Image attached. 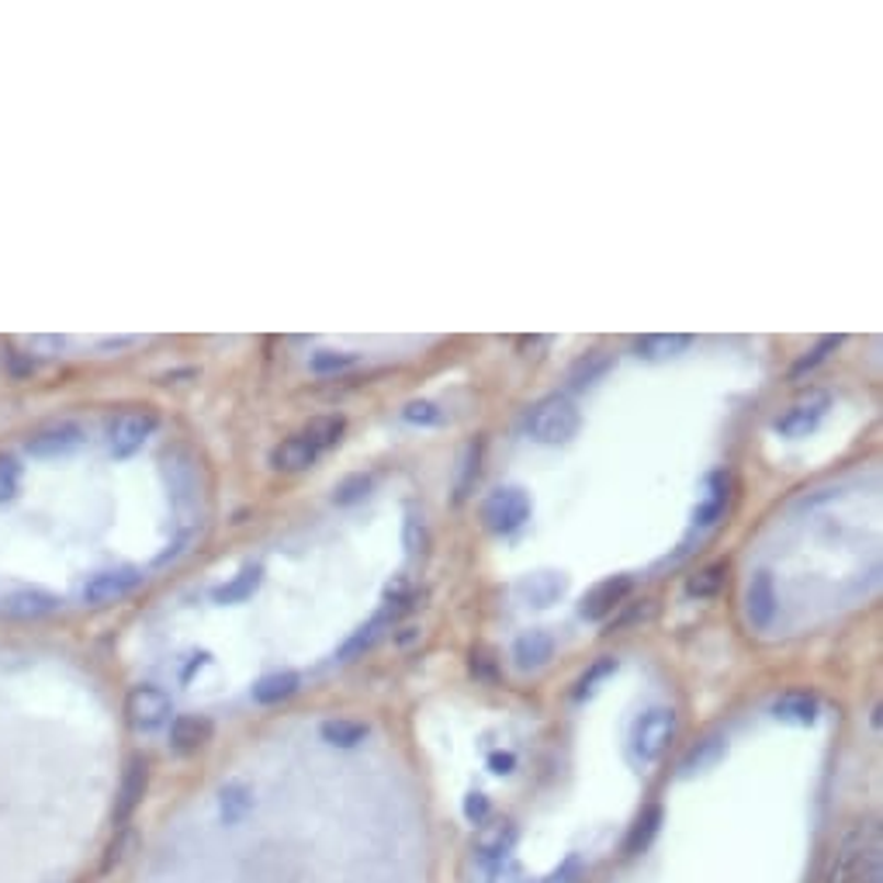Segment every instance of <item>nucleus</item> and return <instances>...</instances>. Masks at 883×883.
Instances as JSON below:
<instances>
[{"label": "nucleus", "instance_id": "22", "mask_svg": "<svg viewBox=\"0 0 883 883\" xmlns=\"http://www.w3.org/2000/svg\"><path fill=\"white\" fill-rule=\"evenodd\" d=\"M371 489V478H364V475H358V478H350V482H343L340 489H337V502H353V499H361L364 493Z\"/></svg>", "mask_w": 883, "mask_h": 883}, {"label": "nucleus", "instance_id": "2", "mask_svg": "<svg viewBox=\"0 0 883 883\" xmlns=\"http://www.w3.org/2000/svg\"><path fill=\"white\" fill-rule=\"evenodd\" d=\"M579 427H582V412L568 395H547V399H541L527 416V433L534 437L537 444H568V440L579 433Z\"/></svg>", "mask_w": 883, "mask_h": 883}, {"label": "nucleus", "instance_id": "9", "mask_svg": "<svg viewBox=\"0 0 883 883\" xmlns=\"http://www.w3.org/2000/svg\"><path fill=\"white\" fill-rule=\"evenodd\" d=\"M260 582H263V565H247V568H239L229 582H223V586H215V589H212V603L229 607V603L250 600V596L260 589Z\"/></svg>", "mask_w": 883, "mask_h": 883}, {"label": "nucleus", "instance_id": "20", "mask_svg": "<svg viewBox=\"0 0 883 883\" xmlns=\"http://www.w3.org/2000/svg\"><path fill=\"white\" fill-rule=\"evenodd\" d=\"M292 687H295V676H271L257 687V700H278L284 693H292Z\"/></svg>", "mask_w": 883, "mask_h": 883}, {"label": "nucleus", "instance_id": "5", "mask_svg": "<svg viewBox=\"0 0 883 883\" xmlns=\"http://www.w3.org/2000/svg\"><path fill=\"white\" fill-rule=\"evenodd\" d=\"M631 589H634V582H631L627 576H613V579L600 582V586H596V589L586 596L582 607H579V613L586 616V621H603L607 613H613L616 607H621V603L627 600Z\"/></svg>", "mask_w": 883, "mask_h": 883}, {"label": "nucleus", "instance_id": "17", "mask_svg": "<svg viewBox=\"0 0 883 883\" xmlns=\"http://www.w3.org/2000/svg\"><path fill=\"white\" fill-rule=\"evenodd\" d=\"M777 714L783 721H793V724H807L818 714V700L807 697V693H786L780 703H777Z\"/></svg>", "mask_w": 883, "mask_h": 883}, {"label": "nucleus", "instance_id": "23", "mask_svg": "<svg viewBox=\"0 0 883 883\" xmlns=\"http://www.w3.org/2000/svg\"><path fill=\"white\" fill-rule=\"evenodd\" d=\"M326 732V738H333V742H343V745H350L353 738H361L364 735V727H358V724H347V721H340V724H326L322 727Z\"/></svg>", "mask_w": 883, "mask_h": 883}, {"label": "nucleus", "instance_id": "3", "mask_svg": "<svg viewBox=\"0 0 883 883\" xmlns=\"http://www.w3.org/2000/svg\"><path fill=\"white\" fill-rule=\"evenodd\" d=\"M530 517V499L523 489H496L482 506V520L493 534H513Z\"/></svg>", "mask_w": 883, "mask_h": 883}, {"label": "nucleus", "instance_id": "8", "mask_svg": "<svg viewBox=\"0 0 883 883\" xmlns=\"http://www.w3.org/2000/svg\"><path fill=\"white\" fill-rule=\"evenodd\" d=\"M316 457H319V451L308 444L302 433H295L288 440H281V444L271 451V465L278 472H305V468L316 465Z\"/></svg>", "mask_w": 883, "mask_h": 883}, {"label": "nucleus", "instance_id": "1", "mask_svg": "<svg viewBox=\"0 0 883 883\" xmlns=\"http://www.w3.org/2000/svg\"><path fill=\"white\" fill-rule=\"evenodd\" d=\"M66 658L49 634H0V883H80L83 762Z\"/></svg>", "mask_w": 883, "mask_h": 883}, {"label": "nucleus", "instance_id": "19", "mask_svg": "<svg viewBox=\"0 0 883 883\" xmlns=\"http://www.w3.org/2000/svg\"><path fill=\"white\" fill-rule=\"evenodd\" d=\"M353 364V353H343V350H319L313 358V371L326 374V371H340V367H350Z\"/></svg>", "mask_w": 883, "mask_h": 883}, {"label": "nucleus", "instance_id": "21", "mask_svg": "<svg viewBox=\"0 0 883 883\" xmlns=\"http://www.w3.org/2000/svg\"><path fill=\"white\" fill-rule=\"evenodd\" d=\"M589 361H592V364L582 361L576 371H571V385H576V388H586V385L596 378V374H603V371H607V358H600V353H592Z\"/></svg>", "mask_w": 883, "mask_h": 883}, {"label": "nucleus", "instance_id": "24", "mask_svg": "<svg viewBox=\"0 0 883 883\" xmlns=\"http://www.w3.org/2000/svg\"><path fill=\"white\" fill-rule=\"evenodd\" d=\"M472 478H478V448H468V461H465V475H461V485H457V496L468 493Z\"/></svg>", "mask_w": 883, "mask_h": 883}, {"label": "nucleus", "instance_id": "7", "mask_svg": "<svg viewBox=\"0 0 883 883\" xmlns=\"http://www.w3.org/2000/svg\"><path fill=\"white\" fill-rule=\"evenodd\" d=\"M745 610H748V621H752V627H769L772 624V616H777V589H772L769 571H756L752 582H748Z\"/></svg>", "mask_w": 883, "mask_h": 883}, {"label": "nucleus", "instance_id": "6", "mask_svg": "<svg viewBox=\"0 0 883 883\" xmlns=\"http://www.w3.org/2000/svg\"><path fill=\"white\" fill-rule=\"evenodd\" d=\"M676 732V717L672 711H652L648 717H642V724H637V732H634V742H637V752H642L645 759H655L661 748L669 745Z\"/></svg>", "mask_w": 883, "mask_h": 883}, {"label": "nucleus", "instance_id": "14", "mask_svg": "<svg viewBox=\"0 0 883 883\" xmlns=\"http://www.w3.org/2000/svg\"><path fill=\"white\" fill-rule=\"evenodd\" d=\"M343 430H347L343 416H319V419H313V423H308V427L302 430V437L322 454L326 448H333V444H337V440L343 437Z\"/></svg>", "mask_w": 883, "mask_h": 883}, {"label": "nucleus", "instance_id": "18", "mask_svg": "<svg viewBox=\"0 0 883 883\" xmlns=\"http://www.w3.org/2000/svg\"><path fill=\"white\" fill-rule=\"evenodd\" d=\"M403 416L409 419V423H416V427H437L440 419H444V409H440L437 403L419 399V403H409V406L403 409Z\"/></svg>", "mask_w": 883, "mask_h": 883}, {"label": "nucleus", "instance_id": "10", "mask_svg": "<svg viewBox=\"0 0 883 883\" xmlns=\"http://www.w3.org/2000/svg\"><path fill=\"white\" fill-rule=\"evenodd\" d=\"M693 343V337L687 333H648L634 343L637 350V358H645V361H669V358H679V353H687Z\"/></svg>", "mask_w": 883, "mask_h": 883}, {"label": "nucleus", "instance_id": "4", "mask_svg": "<svg viewBox=\"0 0 883 883\" xmlns=\"http://www.w3.org/2000/svg\"><path fill=\"white\" fill-rule=\"evenodd\" d=\"M828 406H831V395L828 392H807L804 399H797L790 409H783L777 416V430L780 437H807L818 430V423L828 416Z\"/></svg>", "mask_w": 883, "mask_h": 883}, {"label": "nucleus", "instance_id": "16", "mask_svg": "<svg viewBox=\"0 0 883 883\" xmlns=\"http://www.w3.org/2000/svg\"><path fill=\"white\" fill-rule=\"evenodd\" d=\"M838 347H842V337H825V340H818V343H814V347L804 353V358H801L797 364L790 367V378H793V382L804 378V374H811L818 364H825Z\"/></svg>", "mask_w": 883, "mask_h": 883}, {"label": "nucleus", "instance_id": "15", "mask_svg": "<svg viewBox=\"0 0 883 883\" xmlns=\"http://www.w3.org/2000/svg\"><path fill=\"white\" fill-rule=\"evenodd\" d=\"M724 582H727V565L714 562V565H703L687 582V592L693 596V600H711V596H717L724 589Z\"/></svg>", "mask_w": 883, "mask_h": 883}, {"label": "nucleus", "instance_id": "11", "mask_svg": "<svg viewBox=\"0 0 883 883\" xmlns=\"http://www.w3.org/2000/svg\"><path fill=\"white\" fill-rule=\"evenodd\" d=\"M551 652H555V642H551V634H544V631L523 634L520 642H517V648H513V655H517V661H520L523 669L544 666V661L551 658Z\"/></svg>", "mask_w": 883, "mask_h": 883}, {"label": "nucleus", "instance_id": "12", "mask_svg": "<svg viewBox=\"0 0 883 883\" xmlns=\"http://www.w3.org/2000/svg\"><path fill=\"white\" fill-rule=\"evenodd\" d=\"M724 506H727V478H724V475H714V478H711V489H706L703 502L697 506V513H693L697 527H711V523H717V520L724 517Z\"/></svg>", "mask_w": 883, "mask_h": 883}, {"label": "nucleus", "instance_id": "13", "mask_svg": "<svg viewBox=\"0 0 883 883\" xmlns=\"http://www.w3.org/2000/svg\"><path fill=\"white\" fill-rule=\"evenodd\" d=\"M520 592H523L534 607H551V603H555L558 596L565 592V579H562V576H551V571H541V576H530V579L520 586Z\"/></svg>", "mask_w": 883, "mask_h": 883}]
</instances>
